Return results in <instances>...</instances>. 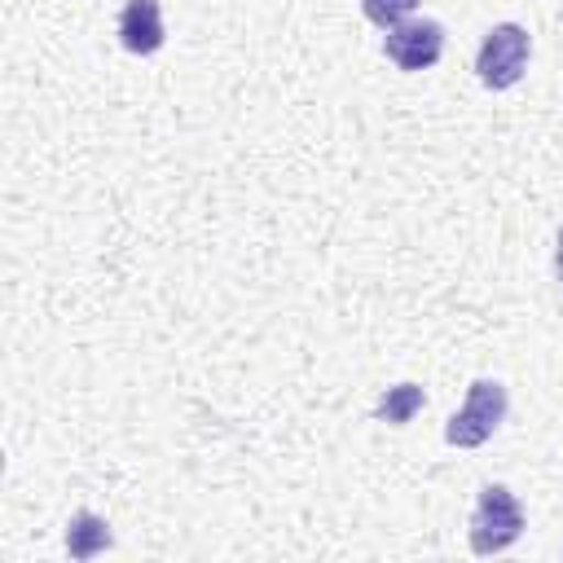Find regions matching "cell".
Instances as JSON below:
<instances>
[{"mask_svg": "<svg viewBox=\"0 0 563 563\" xmlns=\"http://www.w3.org/2000/svg\"><path fill=\"white\" fill-rule=\"evenodd\" d=\"M506 413H510L506 383L501 378H475L466 387L462 409L444 422V444H453V449H479V444H488L497 435V427L506 422Z\"/></svg>", "mask_w": 563, "mask_h": 563, "instance_id": "obj_1", "label": "cell"}, {"mask_svg": "<svg viewBox=\"0 0 563 563\" xmlns=\"http://www.w3.org/2000/svg\"><path fill=\"white\" fill-rule=\"evenodd\" d=\"M466 537H471V554H479V559L510 550L523 537V506H519V497L506 484H484L479 497H475L471 532Z\"/></svg>", "mask_w": 563, "mask_h": 563, "instance_id": "obj_2", "label": "cell"}, {"mask_svg": "<svg viewBox=\"0 0 563 563\" xmlns=\"http://www.w3.org/2000/svg\"><path fill=\"white\" fill-rule=\"evenodd\" d=\"M528 57H532V35L528 26L519 22H497L484 31L479 40V53H475V75L484 88L501 92V88H515L528 70Z\"/></svg>", "mask_w": 563, "mask_h": 563, "instance_id": "obj_3", "label": "cell"}, {"mask_svg": "<svg viewBox=\"0 0 563 563\" xmlns=\"http://www.w3.org/2000/svg\"><path fill=\"white\" fill-rule=\"evenodd\" d=\"M383 53L400 70H431L444 57V22L435 18H405L383 35Z\"/></svg>", "mask_w": 563, "mask_h": 563, "instance_id": "obj_4", "label": "cell"}, {"mask_svg": "<svg viewBox=\"0 0 563 563\" xmlns=\"http://www.w3.org/2000/svg\"><path fill=\"white\" fill-rule=\"evenodd\" d=\"M163 40H167V31H163V4L158 0H128L119 9V44L128 53L150 57L163 48Z\"/></svg>", "mask_w": 563, "mask_h": 563, "instance_id": "obj_5", "label": "cell"}, {"mask_svg": "<svg viewBox=\"0 0 563 563\" xmlns=\"http://www.w3.org/2000/svg\"><path fill=\"white\" fill-rule=\"evenodd\" d=\"M114 545V532H110V523L97 515V510H75L70 515V523H66V554L70 559H97V554H106Z\"/></svg>", "mask_w": 563, "mask_h": 563, "instance_id": "obj_6", "label": "cell"}, {"mask_svg": "<svg viewBox=\"0 0 563 563\" xmlns=\"http://www.w3.org/2000/svg\"><path fill=\"white\" fill-rule=\"evenodd\" d=\"M427 405V391L418 387V383H396V387H387L383 396H378V405H374V418L378 422H391V427H405V422H413V413Z\"/></svg>", "mask_w": 563, "mask_h": 563, "instance_id": "obj_7", "label": "cell"}, {"mask_svg": "<svg viewBox=\"0 0 563 563\" xmlns=\"http://www.w3.org/2000/svg\"><path fill=\"white\" fill-rule=\"evenodd\" d=\"M413 9H418V0H361V13L374 26H383V31H391L396 22H405Z\"/></svg>", "mask_w": 563, "mask_h": 563, "instance_id": "obj_8", "label": "cell"}, {"mask_svg": "<svg viewBox=\"0 0 563 563\" xmlns=\"http://www.w3.org/2000/svg\"><path fill=\"white\" fill-rule=\"evenodd\" d=\"M554 264H559V282H563V229H559V238H554Z\"/></svg>", "mask_w": 563, "mask_h": 563, "instance_id": "obj_9", "label": "cell"}]
</instances>
